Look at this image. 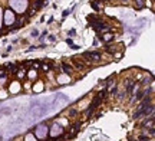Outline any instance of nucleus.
Instances as JSON below:
<instances>
[{"label": "nucleus", "instance_id": "2", "mask_svg": "<svg viewBox=\"0 0 155 141\" xmlns=\"http://www.w3.org/2000/svg\"><path fill=\"white\" fill-rule=\"evenodd\" d=\"M15 23H16V16H15V13L10 9H7L4 12V25L7 27H12V25H15Z\"/></svg>", "mask_w": 155, "mask_h": 141}, {"label": "nucleus", "instance_id": "14", "mask_svg": "<svg viewBox=\"0 0 155 141\" xmlns=\"http://www.w3.org/2000/svg\"><path fill=\"white\" fill-rule=\"evenodd\" d=\"M1 15H3V12H1V9H0V26H1Z\"/></svg>", "mask_w": 155, "mask_h": 141}, {"label": "nucleus", "instance_id": "5", "mask_svg": "<svg viewBox=\"0 0 155 141\" xmlns=\"http://www.w3.org/2000/svg\"><path fill=\"white\" fill-rule=\"evenodd\" d=\"M36 133H37V135H39L40 138H43V137L48 134V130H46V127H43V125H39V127L36 128Z\"/></svg>", "mask_w": 155, "mask_h": 141}, {"label": "nucleus", "instance_id": "1", "mask_svg": "<svg viewBox=\"0 0 155 141\" xmlns=\"http://www.w3.org/2000/svg\"><path fill=\"white\" fill-rule=\"evenodd\" d=\"M9 6L12 9H15L17 13L23 15L27 6H29V1L27 0H9Z\"/></svg>", "mask_w": 155, "mask_h": 141}, {"label": "nucleus", "instance_id": "10", "mask_svg": "<svg viewBox=\"0 0 155 141\" xmlns=\"http://www.w3.org/2000/svg\"><path fill=\"white\" fill-rule=\"evenodd\" d=\"M90 6H92V7L95 9L96 12H98V10H99V6H98V4H96V0H93V1H90Z\"/></svg>", "mask_w": 155, "mask_h": 141}, {"label": "nucleus", "instance_id": "12", "mask_svg": "<svg viewBox=\"0 0 155 141\" xmlns=\"http://www.w3.org/2000/svg\"><path fill=\"white\" fill-rule=\"evenodd\" d=\"M75 33H76V32H75V29H72V30H69V32H68V35H69V36H73Z\"/></svg>", "mask_w": 155, "mask_h": 141}, {"label": "nucleus", "instance_id": "7", "mask_svg": "<svg viewBox=\"0 0 155 141\" xmlns=\"http://www.w3.org/2000/svg\"><path fill=\"white\" fill-rule=\"evenodd\" d=\"M62 69H63V72H65V74H69V72H72V71H73V68L71 66V65H68L66 62H62Z\"/></svg>", "mask_w": 155, "mask_h": 141}, {"label": "nucleus", "instance_id": "11", "mask_svg": "<svg viewBox=\"0 0 155 141\" xmlns=\"http://www.w3.org/2000/svg\"><path fill=\"white\" fill-rule=\"evenodd\" d=\"M69 15H71V10H69V9H66V10H63V17L69 16Z\"/></svg>", "mask_w": 155, "mask_h": 141}, {"label": "nucleus", "instance_id": "8", "mask_svg": "<svg viewBox=\"0 0 155 141\" xmlns=\"http://www.w3.org/2000/svg\"><path fill=\"white\" fill-rule=\"evenodd\" d=\"M144 1H145V0H134V3H135V7L138 9H142L144 7V6H145V3H144Z\"/></svg>", "mask_w": 155, "mask_h": 141}, {"label": "nucleus", "instance_id": "6", "mask_svg": "<svg viewBox=\"0 0 155 141\" xmlns=\"http://www.w3.org/2000/svg\"><path fill=\"white\" fill-rule=\"evenodd\" d=\"M99 38H101V41H102V42L114 41V35H112V33H105V35H102V36H99Z\"/></svg>", "mask_w": 155, "mask_h": 141}, {"label": "nucleus", "instance_id": "3", "mask_svg": "<svg viewBox=\"0 0 155 141\" xmlns=\"http://www.w3.org/2000/svg\"><path fill=\"white\" fill-rule=\"evenodd\" d=\"M83 56H88V58H90L92 62H98V61H101V58H102V55H101L99 52H85V53H83Z\"/></svg>", "mask_w": 155, "mask_h": 141}, {"label": "nucleus", "instance_id": "13", "mask_svg": "<svg viewBox=\"0 0 155 141\" xmlns=\"http://www.w3.org/2000/svg\"><path fill=\"white\" fill-rule=\"evenodd\" d=\"M66 43H68V45H71V46L73 45V42H72V39H66Z\"/></svg>", "mask_w": 155, "mask_h": 141}, {"label": "nucleus", "instance_id": "9", "mask_svg": "<svg viewBox=\"0 0 155 141\" xmlns=\"http://www.w3.org/2000/svg\"><path fill=\"white\" fill-rule=\"evenodd\" d=\"M66 81L69 82V76H65V75H60V76L57 78V82H59V83H66Z\"/></svg>", "mask_w": 155, "mask_h": 141}, {"label": "nucleus", "instance_id": "4", "mask_svg": "<svg viewBox=\"0 0 155 141\" xmlns=\"http://www.w3.org/2000/svg\"><path fill=\"white\" fill-rule=\"evenodd\" d=\"M52 135H60V134L63 133V130H62V127L59 124H53V127H52Z\"/></svg>", "mask_w": 155, "mask_h": 141}]
</instances>
